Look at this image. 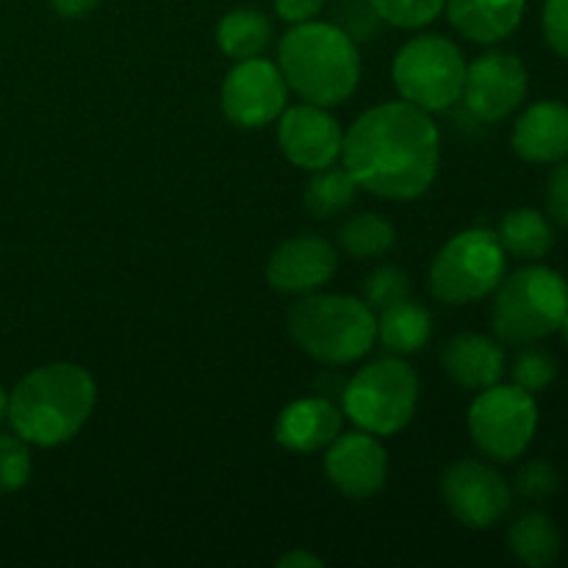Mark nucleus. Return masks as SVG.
<instances>
[{"label":"nucleus","instance_id":"24","mask_svg":"<svg viewBox=\"0 0 568 568\" xmlns=\"http://www.w3.org/2000/svg\"><path fill=\"white\" fill-rule=\"evenodd\" d=\"M358 197V183L344 166H322L314 170L303 192V205L316 220H331V216L344 214Z\"/></svg>","mask_w":568,"mask_h":568},{"label":"nucleus","instance_id":"16","mask_svg":"<svg viewBox=\"0 0 568 568\" xmlns=\"http://www.w3.org/2000/svg\"><path fill=\"white\" fill-rule=\"evenodd\" d=\"M514 153L527 164H560L568 159V105L538 100L521 111L510 133Z\"/></svg>","mask_w":568,"mask_h":568},{"label":"nucleus","instance_id":"15","mask_svg":"<svg viewBox=\"0 0 568 568\" xmlns=\"http://www.w3.org/2000/svg\"><path fill=\"white\" fill-rule=\"evenodd\" d=\"M338 270V253L327 239L300 233L277 244L266 261V283L281 294L320 292Z\"/></svg>","mask_w":568,"mask_h":568},{"label":"nucleus","instance_id":"10","mask_svg":"<svg viewBox=\"0 0 568 568\" xmlns=\"http://www.w3.org/2000/svg\"><path fill=\"white\" fill-rule=\"evenodd\" d=\"M530 75L525 61L508 50H488L480 59L466 64V81L460 103L480 125L503 122L525 103Z\"/></svg>","mask_w":568,"mask_h":568},{"label":"nucleus","instance_id":"14","mask_svg":"<svg viewBox=\"0 0 568 568\" xmlns=\"http://www.w3.org/2000/svg\"><path fill=\"white\" fill-rule=\"evenodd\" d=\"M325 475L347 499H372L388 480L386 447L366 430L338 433L325 447Z\"/></svg>","mask_w":568,"mask_h":568},{"label":"nucleus","instance_id":"27","mask_svg":"<svg viewBox=\"0 0 568 568\" xmlns=\"http://www.w3.org/2000/svg\"><path fill=\"white\" fill-rule=\"evenodd\" d=\"M410 297V277L394 264H383L364 281V303L372 311H386Z\"/></svg>","mask_w":568,"mask_h":568},{"label":"nucleus","instance_id":"4","mask_svg":"<svg viewBox=\"0 0 568 568\" xmlns=\"http://www.w3.org/2000/svg\"><path fill=\"white\" fill-rule=\"evenodd\" d=\"M286 322L294 344L325 366L355 364L377 338L375 311L347 294H303Z\"/></svg>","mask_w":568,"mask_h":568},{"label":"nucleus","instance_id":"21","mask_svg":"<svg viewBox=\"0 0 568 568\" xmlns=\"http://www.w3.org/2000/svg\"><path fill=\"white\" fill-rule=\"evenodd\" d=\"M433 336V316L416 300H403L392 308L381 311L377 320V338L394 355H414L427 347Z\"/></svg>","mask_w":568,"mask_h":568},{"label":"nucleus","instance_id":"30","mask_svg":"<svg viewBox=\"0 0 568 568\" xmlns=\"http://www.w3.org/2000/svg\"><path fill=\"white\" fill-rule=\"evenodd\" d=\"M514 488L519 497L530 499V503H541V499H549L558 491L560 475L549 460H530V464L516 471Z\"/></svg>","mask_w":568,"mask_h":568},{"label":"nucleus","instance_id":"6","mask_svg":"<svg viewBox=\"0 0 568 568\" xmlns=\"http://www.w3.org/2000/svg\"><path fill=\"white\" fill-rule=\"evenodd\" d=\"M419 405V377L399 355L366 364L342 397L344 416L372 436H394L410 425Z\"/></svg>","mask_w":568,"mask_h":568},{"label":"nucleus","instance_id":"35","mask_svg":"<svg viewBox=\"0 0 568 568\" xmlns=\"http://www.w3.org/2000/svg\"><path fill=\"white\" fill-rule=\"evenodd\" d=\"M277 566L281 568H320L322 560L316 558V555L305 552V549H292V552H286L281 560H277Z\"/></svg>","mask_w":568,"mask_h":568},{"label":"nucleus","instance_id":"31","mask_svg":"<svg viewBox=\"0 0 568 568\" xmlns=\"http://www.w3.org/2000/svg\"><path fill=\"white\" fill-rule=\"evenodd\" d=\"M541 28L549 48L568 61V0H547L544 3Z\"/></svg>","mask_w":568,"mask_h":568},{"label":"nucleus","instance_id":"7","mask_svg":"<svg viewBox=\"0 0 568 568\" xmlns=\"http://www.w3.org/2000/svg\"><path fill=\"white\" fill-rule=\"evenodd\" d=\"M508 272V253L488 227L460 231L430 264V294L444 305H471L497 292Z\"/></svg>","mask_w":568,"mask_h":568},{"label":"nucleus","instance_id":"18","mask_svg":"<svg viewBox=\"0 0 568 568\" xmlns=\"http://www.w3.org/2000/svg\"><path fill=\"white\" fill-rule=\"evenodd\" d=\"M442 366L455 386L469 388V392L497 386L505 375L503 342L480 336V333H460L449 338L444 347Z\"/></svg>","mask_w":568,"mask_h":568},{"label":"nucleus","instance_id":"19","mask_svg":"<svg viewBox=\"0 0 568 568\" xmlns=\"http://www.w3.org/2000/svg\"><path fill=\"white\" fill-rule=\"evenodd\" d=\"M449 22L477 44H497L521 26L527 0H447Z\"/></svg>","mask_w":568,"mask_h":568},{"label":"nucleus","instance_id":"3","mask_svg":"<svg viewBox=\"0 0 568 568\" xmlns=\"http://www.w3.org/2000/svg\"><path fill=\"white\" fill-rule=\"evenodd\" d=\"M277 67L300 100L325 109L342 105L361 81L358 44L336 22L305 20L288 28Z\"/></svg>","mask_w":568,"mask_h":568},{"label":"nucleus","instance_id":"25","mask_svg":"<svg viewBox=\"0 0 568 568\" xmlns=\"http://www.w3.org/2000/svg\"><path fill=\"white\" fill-rule=\"evenodd\" d=\"M338 247L353 258H381L397 242V231L388 220L377 214H355L338 227Z\"/></svg>","mask_w":568,"mask_h":568},{"label":"nucleus","instance_id":"11","mask_svg":"<svg viewBox=\"0 0 568 568\" xmlns=\"http://www.w3.org/2000/svg\"><path fill=\"white\" fill-rule=\"evenodd\" d=\"M442 499L453 519L469 530H491L510 510L508 480L483 460H455L442 477Z\"/></svg>","mask_w":568,"mask_h":568},{"label":"nucleus","instance_id":"8","mask_svg":"<svg viewBox=\"0 0 568 568\" xmlns=\"http://www.w3.org/2000/svg\"><path fill=\"white\" fill-rule=\"evenodd\" d=\"M392 75L405 103L436 114L460 103L466 59L453 39L442 33H422L399 48Z\"/></svg>","mask_w":568,"mask_h":568},{"label":"nucleus","instance_id":"22","mask_svg":"<svg viewBox=\"0 0 568 568\" xmlns=\"http://www.w3.org/2000/svg\"><path fill=\"white\" fill-rule=\"evenodd\" d=\"M494 233H497L505 253L521 261H538L555 247L552 220L536 209L508 211Z\"/></svg>","mask_w":568,"mask_h":568},{"label":"nucleus","instance_id":"26","mask_svg":"<svg viewBox=\"0 0 568 568\" xmlns=\"http://www.w3.org/2000/svg\"><path fill=\"white\" fill-rule=\"evenodd\" d=\"M447 0H369L372 11L381 17V22H388L394 28H422L430 26L444 11Z\"/></svg>","mask_w":568,"mask_h":568},{"label":"nucleus","instance_id":"37","mask_svg":"<svg viewBox=\"0 0 568 568\" xmlns=\"http://www.w3.org/2000/svg\"><path fill=\"white\" fill-rule=\"evenodd\" d=\"M560 336H564V342H566V347H568V314L564 316V322H560Z\"/></svg>","mask_w":568,"mask_h":568},{"label":"nucleus","instance_id":"17","mask_svg":"<svg viewBox=\"0 0 568 568\" xmlns=\"http://www.w3.org/2000/svg\"><path fill=\"white\" fill-rule=\"evenodd\" d=\"M344 410L327 397L288 403L275 419V442L292 453H322L342 433Z\"/></svg>","mask_w":568,"mask_h":568},{"label":"nucleus","instance_id":"28","mask_svg":"<svg viewBox=\"0 0 568 568\" xmlns=\"http://www.w3.org/2000/svg\"><path fill=\"white\" fill-rule=\"evenodd\" d=\"M510 377H514V386L525 388V392L530 394H541L544 388L552 386L555 377H558V364H555V358L547 349L525 344L521 353L516 355Z\"/></svg>","mask_w":568,"mask_h":568},{"label":"nucleus","instance_id":"29","mask_svg":"<svg viewBox=\"0 0 568 568\" xmlns=\"http://www.w3.org/2000/svg\"><path fill=\"white\" fill-rule=\"evenodd\" d=\"M31 449L17 433H0V491H20L31 480Z\"/></svg>","mask_w":568,"mask_h":568},{"label":"nucleus","instance_id":"2","mask_svg":"<svg viewBox=\"0 0 568 568\" xmlns=\"http://www.w3.org/2000/svg\"><path fill=\"white\" fill-rule=\"evenodd\" d=\"M98 403L94 377L83 366L59 364L28 372L9 394L11 430L33 447H59L78 436Z\"/></svg>","mask_w":568,"mask_h":568},{"label":"nucleus","instance_id":"20","mask_svg":"<svg viewBox=\"0 0 568 568\" xmlns=\"http://www.w3.org/2000/svg\"><path fill=\"white\" fill-rule=\"evenodd\" d=\"M508 549L521 566L547 568L560 558L564 538L558 525L544 510H525L508 527Z\"/></svg>","mask_w":568,"mask_h":568},{"label":"nucleus","instance_id":"12","mask_svg":"<svg viewBox=\"0 0 568 568\" xmlns=\"http://www.w3.org/2000/svg\"><path fill=\"white\" fill-rule=\"evenodd\" d=\"M288 105V83L281 67L266 59H244L222 81V111L239 128H264L277 122Z\"/></svg>","mask_w":568,"mask_h":568},{"label":"nucleus","instance_id":"9","mask_svg":"<svg viewBox=\"0 0 568 568\" xmlns=\"http://www.w3.org/2000/svg\"><path fill=\"white\" fill-rule=\"evenodd\" d=\"M538 430L536 394L519 386H488L469 408V436L477 453L497 464L521 458Z\"/></svg>","mask_w":568,"mask_h":568},{"label":"nucleus","instance_id":"34","mask_svg":"<svg viewBox=\"0 0 568 568\" xmlns=\"http://www.w3.org/2000/svg\"><path fill=\"white\" fill-rule=\"evenodd\" d=\"M55 9V14L67 17V20H78V17L92 14L100 6V0H50Z\"/></svg>","mask_w":568,"mask_h":568},{"label":"nucleus","instance_id":"5","mask_svg":"<svg viewBox=\"0 0 568 568\" xmlns=\"http://www.w3.org/2000/svg\"><path fill=\"white\" fill-rule=\"evenodd\" d=\"M568 314V281L544 264L521 266L494 292L491 331L503 344L525 347L560 331Z\"/></svg>","mask_w":568,"mask_h":568},{"label":"nucleus","instance_id":"1","mask_svg":"<svg viewBox=\"0 0 568 568\" xmlns=\"http://www.w3.org/2000/svg\"><path fill=\"white\" fill-rule=\"evenodd\" d=\"M442 164V136L427 111L397 100L372 105L344 133L342 166L383 200H416L433 186Z\"/></svg>","mask_w":568,"mask_h":568},{"label":"nucleus","instance_id":"33","mask_svg":"<svg viewBox=\"0 0 568 568\" xmlns=\"http://www.w3.org/2000/svg\"><path fill=\"white\" fill-rule=\"evenodd\" d=\"M325 3L327 0H275V11L281 20L297 26V22L316 20V14L325 9Z\"/></svg>","mask_w":568,"mask_h":568},{"label":"nucleus","instance_id":"36","mask_svg":"<svg viewBox=\"0 0 568 568\" xmlns=\"http://www.w3.org/2000/svg\"><path fill=\"white\" fill-rule=\"evenodd\" d=\"M6 414H9V394H6L3 386H0V425L6 422Z\"/></svg>","mask_w":568,"mask_h":568},{"label":"nucleus","instance_id":"23","mask_svg":"<svg viewBox=\"0 0 568 568\" xmlns=\"http://www.w3.org/2000/svg\"><path fill=\"white\" fill-rule=\"evenodd\" d=\"M272 42V22L264 11L239 6L231 9L216 26V44L233 61L258 59Z\"/></svg>","mask_w":568,"mask_h":568},{"label":"nucleus","instance_id":"13","mask_svg":"<svg viewBox=\"0 0 568 568\" xmlns=\"http://www.w3.org/2000/svg\"><path fill=\"white\" fill-rule=\"evenodd\" d=\"M277 144L288 164L314 172L342 159L344 131L325 105L303 100L277 116Z\"/></svg>","mask_w":568,"mask_h":568},{"label":"nucleus","instance_id":"32","mask_svg":"<svg viewBox=\"0 0 568 568\" xmlns=\"http://www.w3.org/2000/svg\"><path fill=\"white\" fill-rule=\"evenodd\" d=\"M547 214L555 225L568 231V159L555 164L547 178Z\"/></svg>","mask_w":568,"mask_h":568}]
</instances>
